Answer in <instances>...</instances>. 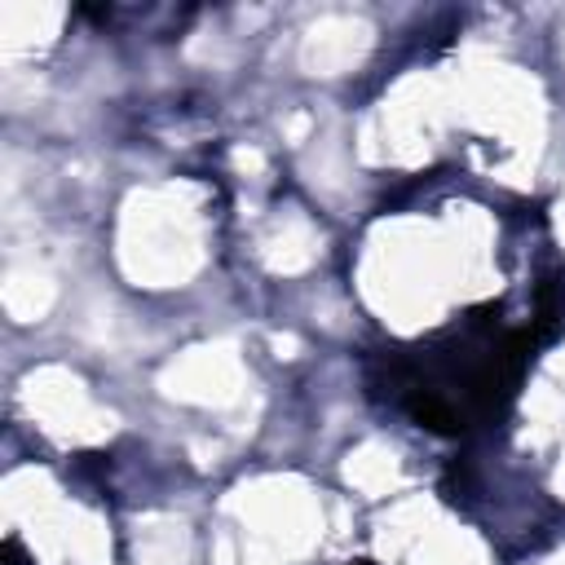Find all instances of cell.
Segmentation results:
<instances>
[{
    "label": "cell",
    "instance_id": "1",
    "mask_svg": "<svg viewBox=\"0 0 565 565\" xmlns=\"http://www.w3.org/2000/svg\"><path fill=\"white\" fill-rule=\"evenodd\" d=\"M499 305H477L463 327L433 335L419 353H397L388 388L419 428L463 433L494 415L512 393L534 353V331H508Z\"/></svg>",
    "mask_w": 565,
    "mask_h": 565
},
{
    "label": "cell",
    "instance_id": "2",
    "mask_svg": "<svg viewBox=\"0 0 565 565\" xmlns=\"http://www.w3.org/2000/svg\"><path fill=\"white\" fill-rule=\"evenodd\" d=\"M4 565H26V556H22V543H18V539H4Z\"/></svg>",
    "mask_w": 565,
    "mask_h": 565
},
{
    "label": "cell",
    "instance_id": "3",
    "mask_svg": "<svg viewBox=\"0 0 565 565\" xmlns=\"http://www.w3.org/2000/svg\"><path fill=\"white\" fill-rule=\"evenodd\" d=\"M349 565H375V561H366V556H358V561H349Z\"/></svg>",
    "mask_w": 565,
    "mask_h": 565
}]
</instances>
